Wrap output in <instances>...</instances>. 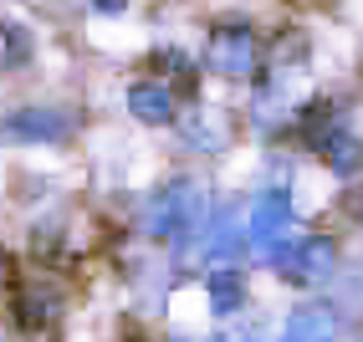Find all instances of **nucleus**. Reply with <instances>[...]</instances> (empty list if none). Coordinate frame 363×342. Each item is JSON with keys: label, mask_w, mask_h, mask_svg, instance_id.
Segmentation results:
<instances>
[{"label": "nucleus", "mask_w": 363, "mask_h": 342, "mask_svg": "<svg viewBox=\"0 0 363 342\" xmlns=\"http://www.w3.org/2000/svg\"><path fill=\"white\" fill-rule=\"evenodd\" d=\"M205 225V189L195 179H169L149 205V235L159 240H189Z\"/></svg>", "instance_id": "1"}, {"label": "nucleus", "mask_w": 363, "mask_h": 342, "mask_svg": "<svg viewBox=\"0 0 363 342\" xmlns=\"http://www.w3.org/2000/svg\"><path fill=\"white\" fill-rule=\"evenodd\" d=\"M272 246H277V256H272V266H277V276H286L292 286H318V281H328V271H333V261H337V251H333V240H323V235L272 240Z\"/></svg>", "instance_id": "2"}, {"label": "nucleus", "mask_w": 363, "mask_h": 342, "mask_svg": "<svg viewBox=\"0 0 363 342\" xmlns=\"http://www.w3.org/2000/svg\"><path fill=\"white\" fill-rule=\"evenodd\" d=\"M205 67L215 72V77H251L256 72V36L251 26H240V21H225V26H215L210 41H205Z\"/></svg>", "instance_id": "3"}, {"label": "nucleus", "mask_w": 363, "mask_h": 342, "mask_svg": "<svg viewBox=\"0 0 363 342\" xmlns=\"http://www.w3.org/2000/svg\"><path fill=\"white\" fill-rule=\"evenodd\" d=\"M72 133V113L62 108H21L0 123V138H21V143H62Z\"/></svg>", "instance_id": "4"}, {"label": "nucleus", "mask_w": 363, "mask_h": 342, "mask_svg": "<svg viewBox=\"0 0 363 342\" xmlns=\"http://www.w3.org/2000/svg\"><path fill=\"white\" fill-rule=\"evenodd\" d=\"M286 220H292L286 194H261V200L246 210V230H240V240H251V246H272V240H281Z\"/></svg>", "instance_id": "5"}, {"label": "nucleus", "mask_w": 363, "mask_h": 342, "mask_svg": "<svg viewBox=\"0 0 363 342\" xmlns=\"http://www.w3.org/2000/svg\"><path fill=\"white\" fill-rule=\"evenodd\" d=\"M57 317H62V291L57 286H21L16 291V322L26 332L57 327Z\"/></svg>", "instance_id": "6"}, {"label": "nucleus", "mask_w": 363, "mask_h": 342, "mask_svg": "<svg viewBox=\"0 0 363 342\" xmlns=\"http://www.w3.org/2000/svg\"><path fill=\"white\" fill-rule=\"evenodd\" d=\"M281 342H337V312L318 307V302L297 307L281 327Z\"/></svg>", "instance_id": "7"}, {"label": "nucleus", "mask_w": 363, "mask_h": 342, "mask_svg": "<svg viewBox=\"0 0 363 342\" xmlns=\"http://www.w3.org/2000/svg\"><path fill=\"white\" fill-rule=\"evenodd\" d=\"M128 113L138 123H174V92L164 82H133L128 87Z\"/></svg>", "instance_id": "8"}, {"label": "nucleus", "mask_w": 363, "mask_h": 342, "mask_svg": "<svg viewBox=\"0 0 363 342\" xmlns=\"http://www.w3.org/2000/svg\"><path fill=\"white\" fill-rule=\"evenodd\" d=\"M179 128H184V138H189V149H205V154H220L225 143H230V128H225V118L215 113V108L189 113Z\"/></svg>", "instance_id": "9"}, {"label": "nucleus", "mask_w": 363, "mask_h": 342, "mask_svg": "<svg viewBox=\"0 0 363 342\" xmlns=\"http://www.w3.org/2000/svg\"><path fill=\"white\" fill-rule=\"evenodd\" d=\"M31 52H36V41H31V31L21 26V21H11V16H0V67H26L31 62Z\"/></svg>", "instance_id": "10"}, {"label": "nucleus", "mask_w": 363, "mask_h": 342, "mask_svg": "<svg viewBox=\"0 0 363 342\" xmlns=\"http://www.w3.org/2000/svg\"><path fill=\"white\" fill-rule=\"evenodd\" d=\"M240 302H246V286H240V276H235V271H215V276H210V307L225 317V312H235Z\"/></svg>", "instance_id": "11"}, {"label": "nucleus", "mask_w": 363, "mask_h": 342, "mask_svg": "<svg viewBox=\"0 0 363 342\" xmlns=\"http://www.w3.org/2000/svg\"><path fill=\"white\" fill-rule=\"evenodd\" d=\"M87 6H92V11H103V16H118V11L128 6V0H87Z\"/></svg>", "instance_id": "12"}, {"label": "nucleus", "mask_w": 363, "mask_h": 342, "mask_svg": "<svg viewBox=\"0 0 363 342\" xmlns=\"http://www.w3.org/2000/svg\"><path fill=\"white\" fill-rule=\"evenodd\" d=\"M128 342H143V337H128Z\"/></svg>", "instance_id": "13"}]
</instances>
